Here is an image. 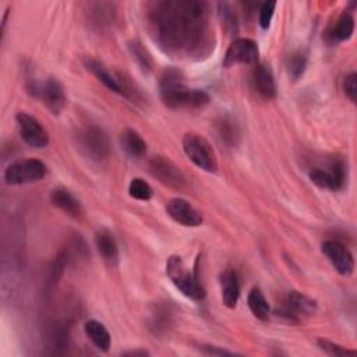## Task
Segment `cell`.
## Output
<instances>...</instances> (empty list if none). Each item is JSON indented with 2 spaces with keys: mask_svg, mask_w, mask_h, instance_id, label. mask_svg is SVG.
Segmentation results:
<instances>
[{
  "mask_svg": "<svg viewBox=\"0 0 357 357\" xmlns=\"http://www.w3.org/2000/svg\"><path fill=\"white\" fill-rule=\"evenodd\" d=\"M152 39L167 54L201 59L213 49L211 6L202 0H163L148 7Z\"/></svg>",
  "mask_w": 357,
  "mask_h": 357,
  "instance_id": "obj_1",
  "label": "cell"
},
{
  "mask_svg": "<svg viewBox=\"0 0 357 357\" xmlns=\"http://www.w3.org/2000/svg\"><path fill=\"white\" fill-rule=\"evenodd\" d=\"M159 95L162 103L169 109L197 110L209 105V95L197 88H188L184 77L177 68H166L159 78Z\"/></svg>",
  "mask_w": 357,
  "mask_h": 357,
  "instance_id": "obj_2",
  "label": "cell"
},
{
  "mask_svg": "<svg viewBox=\"0 0 357 357\" xmlns=\"http://www.w3.org/2000/svg\"><path fill=\"white\" fill-rule=\"evenodd\" d=\"M166 273L181 294L194 301L204 300L205 289L199 283L197 272L188 269L180 255L169 257L166 262Z\"/></svg>",
  "mask_w": 357,
  "mask_h": 357,
  "instance_id": "obj_3",
  "label": "cell"
},
{
  "mask_svg": "<svg viewBox=\"0 0 357 357\" xmlns=\"http://www.w3.org/2000/svg\"><path fill=\"white\" fill-rule=\"evenodd\" d=\"M84 64L110 91L124 96L126 99H128L131 102H138L141 99L139 91L123 74L113 73L103 63H100L99 60H95L92 57L84 59Z\"/></svg>",
  "mask_w": 357,
  "mask_h": 357,
  "instance_id": "obj_4",
  "label": "cell"
},
{
  "mask_svg": "<svg viewBox=\"0 0 357 357\" xmlns=\"http://www.w3.org/2000/svg\"><path fill=\"white\" fill-rule=\"evenodd\" d=\"M183 149L187 158L199 169L208 173L218 172V159L212 145L204 137L187 132L183 137Z\"/></svg>",
  "mask_w": 357,
  "mask_h": 357,
  "instance_id": "obj_5",
  "label": "cell"
},
{
  "mask_svg": "<svg viewBox=\"0 0 357 357\" xmlns=\"http://www.w3.org/2000/svg\"><path fill=\"white\" fill-rule=\"evenodd\" d=\"M346 165L340 158H332L324 165L314 166L310 170V180L322 190L337 191L346 181Z\"/></svg>",
  "mask_w": 357,
  "mask_h": 357,
  "instance_id": "obj_6",
  "label": "cell"
},
{
  "mask_svg": "<svg viewBox=\"0 0 357 357\" xmlns=\"http://www.w3.org/2000/svg\"><path fill=\"white\" fill-rule=\"evenodd\" d=\"M78 148L81 152L96 162L105 160L110 153V142L106 132L98 126H86L78 131Z\"/></svg>",
  "mask_w": 357,
  "mask_h": 357,
  "instance_id": "obj_7",
  "label": "cell"
},
{
  "mask_svg": "<svg viewBox=\"0 0 357 357\" xmlns=\"http://www.w3.org/2000/svg\"><path fill=\"white\" fill-rule=\"evenodd\" d=\"M28 88V91L35 98L42 100V103L52 114H60L64 109L67 98L64 93V88L57 78L49 77L42 82L32 81V84Z\"/></svg>",
  "mask_w": 357,
  "mask_h": 357,
  "instance_id": "obj_8",
  "label": "cell"
},
{
  "mask_svg": "<svg viewBox=\"0 0 357 357\" xmlns=\"http://www.w3.org/2000/svg\"><path fill=\"white\" fill-rule=\"evenodd\" d=\"M47 173L46 165L39 159H22L4 170V181L10 185L40 181Z\"/></svg>",
  "mask_w": 357,
  "mask_h": 357,
  "instance_id": "obj_9",
  "label": "cell"
},
{
  "mask_svg": "<svg viewBox=\"0 0 357 357\" xmlns=\"http://www.w3.org/2000/svg\"><path fill=\"white\" fill-rule=\"evenodd\" d=\"M149 173L162 184L180 190L185 185V176L180 170V167L170 159L163 155L153 156L148 163Z\"/></svg>",
  "mask_w": 357,
  "mask_h": 357,
  "instance_id": "obj_10",
  "label": "cell"
},
{
  "mask_svg": "<svg viewBox=\"0 0 357 357\" xmlns=\"http://www.w3.org/2000/svg\"><path fill=\"white\" fill-rule=\"evenodd\" d=\"M258 57V45L252 39L238 38L227 47L223 57V67L230 68L236 64H257Z\"/></svg>",
  "mask_w": 357,
  "mask_h": 357,
  "instance_id": "obj_11",
  "label": "cell"
},
{
  "mask_svg": "<svg viewBox=\"0 0 357 357\" xmlns=\"http://www.w3.org/2000/svg\"><path fill=\"white\" fill-rule=\"evenodd\" d=\"M18 132L22 141L32 148H45L49 144V135L42 124L31 114L20 112L15 116Z\"/></svg>",
  "mask_w": 357,
  "mask_h": 357,
  "instance_id": "obj_12",
  "label": "cell"
},
{
  "mask_svg": "<svg viewBox=\"0 0 357 357\" xmlns=\"http://www.w3.org/2000/svg\"><path fill=\"white\" fill-rule=\"evenodd\" d=\"M322 254L342 276H350L354 272V258L350 250L336 240H326L321 245Z\"/></svg>",
  "mask_w": 357,
  "mask_h": 357,
  "instance_id": "obj_13",
  "label": "cell"
},
{
  "mask_svg": "<svg viewBox=\"0 0 357 357\" xmlns=\"http://www.w3.org/2000/svg\"><path fill=\"white\" fill-rule=\"evenodd\" d=\"M166 212L174 222L187 227H197L204 220L201 212L183 198L170 199L166 205Z\"/></svg>",
  "mask_w": 357,
  "mask_h": 357,
  "instance_id": "obj_14",
  "label": "cell"
},
{
  "mask_svg": "<svg viewBox=\"0 0 357 357\" xmlns=\"http://www.w3.org/2000/svg\"><path fill=\"white\" fill-rule=\"evenodd\" d=\"M317 311V303L311 297L298 293L296 290L290 291L286 298L283 314L291 321H300L305 317L312 315Z\"/></svg>",
  "mask_w": 357,
  "mask_h": 357,
  "instance_id": "obj_15",
  "label": "cell"
},
{
  "mask_svg": "<svg viewBox=\"0 0 357 357\" xmlns=\"http://www.w3.org/2000/svg\"><path fill=\"white\" fill-rule=\"evenodd\" d=\"M251 82L255 92L264 99H272L276 95V84L273 78V73L266 63H257L252 74Z\"/></svg>",
  "mask_w": 357,
  "mask_h": 357,
  "instance_id": "obj_16",
  "label": "cell"
},
{
  "mask_svg": "<svg viewBox=\"0 0 357 357\" xmlns=\"http://www.w3.org/2000/svg\"><path fill=\"white\" fill-rule=\"evenodd\" d=\"M50 202L71 218H79L82 215L81 202L66 187H61V185L54 187L50 192Z\"/></svg>",
  "mask_w": 357,
  "mask_h": 357,
  "instance_id": "obj_17",
  "label": "cell"
},
{
  "mask_svg": "<svg viewBox=\"0 0 357 357\" xmlns=\"http://www.w3.org/2000/svg\"><path fill=\"white\" fill-rule=\"evenodd\" d=\"M220 290H222V303L227 308H234L240 297V282L236 271L226 269L220 273L219 278Z\"/></svg>",
  "mask_w": 357,
  "mask_h": 357,
  "instance_id": "obj_18",
  "label": "cell"
},
{
  "mask_svg": "<svg viewBox=\"0 0 357 357\" xmlns=\"http://www.w3.org/2000/svg\"><path fill=\"white\" fill-rule=\"evenodd\" d=\"M95 244L105 262L110 266H114L119 262V245L110 230L100 229L95 236Z\"/></svg>",
  "mask_w": 357,
  "mask_h": 357,
  "instance_id": "obj_19",
  "label": "cell"
},
{
  "mask_svg": "<svg viewBox=\"0 0 357 357\" xmlns=\"http://www.w3.org/2000/svg\"><path fill=\"white\" fill-rule=\"evenodd\" d=\"M354 31V18L351 13L343 11L335 24L328 31V40L331 43H340L351 38Z\"/></svg>",
  "mask_w": 357,
  "mask_h": 357,
  "instance_id": "obj_20",
  "label": "cell"
},
{
  "mask_svg": "<svg viewBox=\"0 0 357 357\" xmlns=\"http://www.w3.org/2000/svg\"><path fill=\"white\" fill-rule=\"evenodd\" d=\"M85 335L88 336V339L92 342V344L100 350V351H107L110 349V333L106 329V326L96 321V319H89L86 321L85 326H84Z\"/></svg>",
  "mask_w": 357,
  "mask_h": 357,
  "instance_id": "obj_21",
  "label": "cell"
},
{
  "mask_svg": "<svg viewBox=\"0 0 357 357\" xmlns=\"http://www.w3.org/2000/svg\"><path fill=\"white\" fill-rule=\"evenodd\" d=\"M120 144L124 152L131 158H142L146 153V142L132 128H126L120 135Z\"/></svg>",
  "mask_w": 357,
  "mask_h": 357,
  "instance_id": "obj_22",
  "label": "cell"
},
{
  "mask_svg": "<svg viewBox=\"0 0 357 357\" xmlns=\"http://www.w3.org/2000/svg\"><path fill=\"white\" fill-rule=\"evenodd\" d=\"M247 304L250 311L252 312V315L259 319V321H268L269 315H271V308L269 304L264 296V293L258 289L254 287L250 290L248 296H247Z\"/></svg>",
  "mask_w": 357,
  "mask_h": 357,
  "instance_id": "obj_23",
  "label": "cell"
},
{
  "mask_svg": "<svg viewBox=\"0 0 357 357\" xmlns=\"http://www.w3.org/2000/svg\"><path fill=\"white\" fill-rule=\"evenodd\" d=\"M307 54L301 50H296L287 57V71L293 81H297L305 71Z\"/></svg>",
  "mask_w": 357,
  "mask_h": 357,
  "instance_id": "obj_24",
  "label": "cell"
},
{
  "mask_svg": "<svg viewBox=\"0 0 357 357\" xmlns=\"http://www.w3.org/2000/svg\"><path fill=\"white\" fill-rule=\"evenodd\" d=\"M130 52L132 54V59L137 61V64L139 66V68L144 73H151L152 71V67H153L152 57L149 56L146 49L139 42H137V40L131 42L130 43Z\"/></svg>",
  "mask_w": 357,
  "mask_h": 357,
  "instance_id": "obj_25",
  "label": "cell"
},
{
  "mask_svg": "<svg viewBox=\"0 0 357 357\" xmlns=\"http://www.w3.org/2000/svg\"><path fill=\"white\" fill-rule=\"evenodd\" d=\"M128 194H130V197H132L135 199L148 201V199L152 198L153 190H152V187L145 180H142L139 177H135V178H132L130 181Z\"/></svg>",
  "mask_w": 357,
  "mask_h": 357,
  "instance_id": "obj_26",
  "label": "cell"
},
{
  "mask_svg": "<svg viewBox=\"0 0 357 357\" xmlns=\"http://www.w3.org/2000/svg\"><path fill=\"white\" fill-rule=\"evenodd\" d=\"M317 344L328 356H335V357H339V356H354L357 353L356 350L343 347V346H340L337 343H333V342H331L328 339H322V337L317 340Z\"/></svg>",
  "mask_w": 357,
  "mask_h": 357,
  "instance_id": "obj_27",
  "label": "cell"
},
{
  "mask_svg": "<svg viewBox=\"0 0 357 357\" xmlns=\"http://www.w3.org/2000/svg\"><path fill=\"white\" fill-rule=\"evenodd\" d=\"M218 132H219V135H220V138L225 141V142H227V144H233V142H236V137H237V128H236V124L231 121V120H229V119H226V117H223L219 123H218Z\"/></svg>",
  "mask_w": 357,
  "mask_h": 357,
  "instance_id": "obj_28",
  "label": "cell"
},
{
  "mask_svg": "<svg viewBox=\"0 0 357 357\" xmlns=\"http://www.w3.org/2000/svg\"><path fill=\"white\" fill-rule=\"evenodd\" d=\"M276 8V3L275 1H265L259 6V17H258V22L261 25L262 29H268L273 17Z\"/></svg>",
  "mask_w": 357,
  "mask_h": 357,
  "instance_id": "obj_29",
  "label": "cell"
},
{
  "mask_svg": "<svg viewBox=\"0 0 357 357\" xmlns=\"http://www.w3.org/2000/svg\"><path fill=\"white\" fill-rule=\"evenodd\" d=\"M343 88H344L346 96L353 103H356V99H357V74L356 73H350L349 75H346L344 82H343Z\"/></svg>",
  "mask_w": 357,
  "mask_h": 357,
  "instance_id": "obj_30",
  "label": "cell"
},
{
  "mask_svg": "<svg viewBox=\"0 0 357 357\" xmlns=\"http://www.w3.org/2000/svg\"><path fill=\"white\" fill-rule=\"evenodd\" d=\"M199 351L206 356H231V354H234L233 351L220 349L219 346H213V344H199Z\"/></svg>",
  "mask_w": 357,
  "mask_h": 357,
  "instance_id": "obj_31",
  "label": "cell"
},
{
  "mask_svg": "<svg viewBox=\"0 0 357 357\" xmlns=\"http://www.w3.org/2000/svg\"><path fill=\"white\" fill-rule=\"evenodd\" d=\"M123 356H149V351L146 350H128V351H123Z\"/></svg>",
  "mask_w": 357,
  "mask_h": 357,
  "instance_id": "obj_32",
  "label": "cell"
}]
</instances>
